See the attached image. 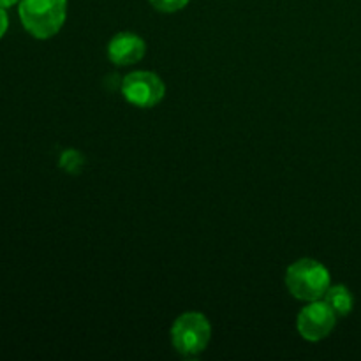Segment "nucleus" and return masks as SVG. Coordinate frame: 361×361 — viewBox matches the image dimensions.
Segmentation results:
<instances>
[{
  "label": "nucleus",
  "mask_w": 361,
  "mask_h": 361,
  "mask_svg": "<svg viewBox=\"0 0 361 361\" xmlns=\"http://www.w3.org/2000/svg\"><path fill=\"white\" fill-rule=\"evenodd\" d=\"M323 300L328 303V305H330V309L334 310L335 316L337 317L348 316V314L353 310V303H355L351 291H349V289L342 284L330 286V288H328V291L324 293Z\"/></svg>",
  "instance_id": "nucleus-7"
},
{
  "label": "nucleus",
  "mask_w": 361,
  "mask_h": 361,
  "mask_svg": "<svg viewBox=\"0 0 361 361\" xmlns=\"http://www.w3.org/2000/svg\"><path fill=\"white\" fill-rule=\"evenodd\" d=\"M14 4H20V0H0V7H13Z\"/></svg>",
  "instance_id": "nucleus-11"
},
{
  "label": "nucleus",
  "mask_w": 361,
  "mask_h": 361,
  "mask_svg": "<svg viewBox=\"0 0 361 361\" xmlns=\"http://www.w3.org/2000/svg\"><path fill=\"white\" fill-rule=\"evenodd\" d=\"M212 337V326L200 312L182 314L171 328V341L183 356H197L207 349Z\"/></svg>",
  "instance_id": "nucleus-3"
},
{
  "label": "nucleus",
  "mask_w": 361,
  "mask_h": 361,
  "mask_svg": "<svg viewBox=\"0 0 361 361\" xmlns=\"http://www.w3.org/2000/svg\"><path fill=\"white\" fill-rule=\"evenodd\" d=\"M18 14L25 30L35 39H49L62 28L67 0H20Z\"/></svg>",
  "instance_id": "nucleus-1"
},
{
  "label": "nucleus",
  "mask_w": 361,
  "mask_h": 361,
  "mask_svg": "<svg viewBox=\"0 0 361 361\" xmlns=\"http://www.w3.org/2000/svg\"><path fill=\"white\" fill-rule=\"evenodd\" d=\"M7 28H9V16L6 13V7H0V39L6 35Z\"/></svg>",
  "instance_id": "nucleus-10"
},
{
  "label": "nucleus",
  "mask_w": 361,
  "mask_h": 361,
  "mask_svg": "<svg viewBox=\"0 0 361 361\" xmlns=\"http://www.w3.org/2000/svg\"><path fill=\"white\" fill-rule=\"evenodd\" d=\"M164 81L148 71H136L122 80V95L137 108H154L164 99Z\"/></svg>",
  "instance_id": "nucleus-4"
},
{
  "label": "nucleus",
  "mask_w": 361,
  "mask_h": 361,
  "mask_svg": "<svg viewBox=\"0 0 361 361\" xmlns=\"http://www.w3.org/2000/svg\"><path fill=\"white\" fill-rule=\"evenodd\" d=\"M335 324H337V316L330 309V305L324 300L323 302L314 300L300 312L296 326H298L300 335L305 341L317 342L328 337L335 328Z\"/></svg>",
  "instance_id": "nucleus-5"
},
{
  "label": "nucleus",
  "mask_w": 361,
  "mask_h": 361,
  "mask_svg": "<svg viewBox=\"0 0 361 361\" xmlns=\"http://www.w3.org/2000/svg\"><path fill=\"white\" fill-rule=\"evenodd\" d=\"M80 157L81 155L78 154V152L67 150L66 154L62 155V159H60V166H62L63 169H67L69 173H76V169L80 168V164H76V159Z\"/></svg>",
  "instance_id": "nucleus-9"
},
{
  "label": "nucleus",
  "mask_w": 361,
  "mask_h": 361,
  "mask_svg": "<svg viewBox=\"0 0 361 361\" xmlns=\"http://www.w3.org/2000/svg\"><path fill=\"white\" fill-rule=\"evenodd\" d=\"M147 51L143 39L130 32L116 34L108 44V59L116 66H130L140 62Z\"/></svg>",
  "instance_id": "nucleus-6"
},
{
  "label": "nucleus",
  "mask_w": 361,
  "mask_h": 361,
  "mask_svg": "<svg viewBox=\"0 0 361 361\" xmlns=\"http://www.w3.org/2000/svg\"><path fill=\"white\" fill-rule=\"evenodd\" d=\"M190 0H150L152 6L161 13H176V11L183 9Z\"/></svg>",
  "instance_id": "nucleus-8"
},
{
  "label": "nucleus",
  "mask_w": 361,
  "mask_h": 361,
  "mask_svg": "<svg viewBox=\"0 0 361 361\" xmlns=\"http://www.w3.org/2000/svg\"><path fill=\"white\" fill-rule=\"evenodd\" d=\"M286 284L295 298L314 302L323 298L330 288V271L316 259H300L288 268Z\"/></svg>",
  "instance_id": "nucleus-2"
}]
</instances>
